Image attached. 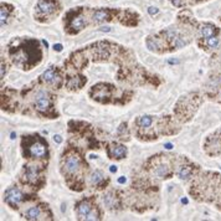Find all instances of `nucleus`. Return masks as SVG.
Wrapping results in <instances>:
<instances>
[{
  "label": "nucleus",
  "mask_w": 221,
  "mask_h": 221,
  "mask_svg": "<svg viewBox=\"0 0 221 221\" xmlns=\"http://www.w3.org/2000/svg\"><path fill=\"white\" fill-rule=\"evenodd\" d=\"M62 174L66 176L67 182L82 175V160L75 150H68L63 154L61 160Z\"/></svg>",
  "instance_id": "nucleus-1"
},
{
  "label": "nucleus",
  "mask_w": 221,
  "mask_h": 221,
  "mask_svg": "<svg viewBox=\"0 0 221 221\" xmlns=\"http://www.w3.org/2000/svg\"><path fill=\"white\" fill-rule=\"evenodd\" d=\"M77 215L81 220H98L99 215L97 213V209L93 208L91 200H82L77 205Z\"/></svg>",
  "instance_id": "nucleus-2"
},
{
  "label": "nucleus",
  "mask_w": 221,
  "mask_h": 221,
  "mask_svg": "<svg viewBox=\"0 0 221 221\" xmlns=\"http://www.w3.org/2000/svg\"><path fill=\"white\" fill-rule=\"evenodd\" d=\"M28 153L31 158H45L47 155V144L40 137H35V139L28 144Z\"/></svg>",
  "instance_id": "nucleus-3"
},
{
  "label": "nucleus",
  "mask_w": 221,
  "mask_h": 221,
  "mask_svg": "<svg viewBox=\"0 0 221 221\" xmlns=\"http://www.w3.org/2000/svg\"><path fill=\"white\" fill-rule=\"evenodd\" d=\"M4 200L6 201V204H9L11 208L15 209L18 204L24 200V194L16 187H11L4 192Z\"/></svg>",
  "instance_id": "nucleus-4"
},
{
  "label": "nucleus",
  "mask_w": 221,
  "mask_h": 221,
  "mask_svg": "<svg viewBox=\"0 0 221 221\" xmlns=\"http://www.w3.org/2000/svg\"><path fill=\"white\" fill-rule=\"evenodd\" d=\"M34 104L39 112H46L51 106V98L47 92L39 91L34 98Z\"/></svg>",
  "instance_id": "nucleus-5"
},
{
  "label": "nucleus",
  "mask_w": 221,
  "mask_h": 221,
  "mask_svg": "<svg viewBox=\"0 0 221 221\" xmlns=\"http://www.w3.org/2000/svg\"><path fill=\"white\" fill-rule=\"evenodd\" d=\"M41 80H42L44 82L51 85V86H55V87H59V86H60V82H61V78H60L57 71L54 70V68L46 70V71L41 75Z\"/></svg>",
  "instance_id": "nucleus-6"
},
{
  "label": "nucleus",
  "mask_w": 221,
  "mask_h": 221,
  "mask_svg": "<svg viewBox=\"0 0 221 221\" xmlns=\"http://www.w3.org/2000/svg\"><path fill=\"white\" fill-rule=\"evenodd\" d=\"M39 178V168L36 165L24 166V182L28 184H35Z\"/></svg>",
  "instance_id": "nucleus-7"
},
{
  "label": "nucleus",
  "mask_w": 221,
  "mask_h": 221,
  "mask_svg": "<svg viewBox=\"0 0 221 221\" xmlns=\"http://www.w3.org/2000/svg\"><path fill=\"white\" fill-rule=\"evenodd\" d=\"M37 13L42 14V15H49L52 14L56 9V3L54 0H40L37 3Z\"/></svg>",
  "instance_id": "nucleus-8"
},
{
  "label": "nucleus",
  "mask_w": 221,
  "mask_h": 221,
  "mask_svg": "<svg viewBox=\"0 0 221 221\" xmlns=\"http://www.w3.org/2000/svg\"><path fill=\"white\" fill-rule=\"evenodd\" d=\"M108 155L111 159H123L127 155V148L124 145H119V144H113L111 145V148H108Z\"/></svg>",
  "instance_id": "nucleus-9"
},
{
  "label": "nucleus",
  "mask_w": 221,
  "mask_h": 221,
  "mask_svg": "<svg viewBox=\"0 0 221 221\" xmlns=\"http://www.w3.org/2000/svg\"><path fill=\"white\" fill-rule=\"evenodd\" d=\"M24 218L28 220H39V219H45L42 218V209L41 206H31L24 213Z\"/></svg>",
  "instance_id": "nucleus-10"
},
{
  "label": "nucleus",
  "mask_w": 221,
  "mask_h": 221,
  "mask_svg": "<svg viewBox=\"0 0 221 221\" xmlns=\"http://www.w3.org/2000/svg\"><path fill=\"white\" fill-rule=\"evenodd\" d=\"M83 83H86V80H83V77H73L67 81L66 86L68 90H78L83 86Z\"/></svg>",
  "instance_id": "nucleus-11"
},
{
  "label": "nucleus",
  "mask_w": 221,
  "mask_h": 221,
  "mask_svg": "<svg viewBox=\"0 0 221 221\" xmlns=\"http://www.w3.org/2000/svg\"><path fill=\"white\" fill-rule=\"evenodd\" d=\"M169 174H170L169 166H168V164H165V163H160V164H158V165L155 166V169H154V175L158 176V178H166Z\"/></svg>",
  "instance_id": "nucleus-12"
},
{
  "label": "nucleus",
  "mask_w": 221,
  "mask_h": 221,
  "mask_svg": "<svg viewBox=\"0 0 221 221\" xmlns=\"http://www.w3.org/2000/svg\"><path fill=\"white\" fill-rule=\"evenodd\" d=\"M85 25H86V21H85V19H83L81 15L73 18L72 21H71V29H73L75 32L81 31V30L85 28Z\"/></svg>",
  "instance_id": "nucleus-13"
},
{
  "label": "nucleus",
  "mask_w": 221,
  "mask_h": 221,
  "mask_svg": "<svg viewBox=\"0 0 221 221\" xmlns=\"http://www.w3.org/2000/svg\"><path fill=\"white\" fill-rule=\"evenodd\" d=\"M93 20L96 23H102L104 20H109V13L106 9H98L93 14Z\"/></svg>",
  "instance_id": "nucleus-14"
},
{
  "label": "nucleus",
  "mask_w": 221,
  "mask_h": 221,
  "mask_svg": "<svg viewBox=\"0 0 221 221\" xmlns=\"http://www.w3.org/2000/svg\"><path fill=\"white\" fill-rule=\"evenodd\" d=\"M200 32H201V35H203L205 39H208V37L215 36V34H216V28L213 26V25H210V24H205V25L200 29Z\"/></svg>",
  "instance_id": "nucleus-15"
},
{
  "label": "nucleus",
  "mask_w": 221,
  "mask_h": 221,
  "mask_svg": "<svg viewBox=\"0 0 221 221\" xmlns=\"http://www.w3.org/2000/svg\"><path fill=\"white\" fill-rule=\"evenodd\" d=\"M153 123V117L150 116H143V117H139L137 119V124L142 128H147V127H150Z\"/></svg>",
  "instance_id": "nucleus-16"
},
{
  "label": "nucleus",
  "mask_w": 221,
  "mask_h": 221,
  "mask_svg": "<svg viewBox=\"0 0 221 221\" xmlns=\"http://www.w3.org/2000/svg\"><path fill=\"white\" fill-rule=\"evenodd\" d=\"M191 174H192V170L190 169V166H182L180 170L178 171V175L180 179H188Z\"/></svg>",
  "instance_id": "nucleus-17"
},
{
  "label": "nucleus",
  "mask_w": 221,
  "mask_h": 221,
  "mask_svg": "<svg viewBox=\"0 0 221 221\" xmlns=\"http://www.w3.org/2000/svg\"><path fill=\"white\" fill-rule=\"evenodd\" d=\"M103 174L101 173V171H98V170H96L95 173L91 175V183L93 184V185H99V183H102L103 182Z\"/></svg>",
  "instance_id": "nucleus-18"
},
{
  "label": "nucleus",
  "mask_w": 221,
  "mask_h": 221,
  "mask_svg": "<svg viewBox=\"0 0 221 221\" xmlns=\"http://www.w3.org/2000/svg\"><path fill=\"white\" fill-rule=\"evenodd\" d=\"M218 44H219V39H218L216 36H211V37H208V39H206V46H208L209 49L216 47Z\"/></svg>",
  "instance_id": "nucleus-19"
},
{
  "label": "nucleus",
  "mask_w": 221,
  "mask_h": 221,
  "mask_svg": "<svg viewBox=\"0 0 221 221\" xmlns=\"http://www.w3.org/2000/svg\"><path fill=\"white\" fill-rule=\"evenodd\" d=\"M0 13H1V25L4 26V24H5L6 19H8V10L5 9V6H4V5L1 6V10H0Z\"/></svg>",
  "instance_id": "nucleus-20"
},
{
  "label": "nucleus",
  "mask_w": 221,
  "mask_h": 221,
  "mask_svg": "<svg viewBox=\"0 0 221 221\" xmlns=\"http://www.w3.org/2000/svg\"><path fill=\"white\" fill-rule=\"evenodd\" d=\"M158 9L157 8H154V6H150L149 9H148V13L150 14V15H155V14H158Z\"/></svg>",
  "instance_id": "nucleus-21"
},
{
  "label": "nucleus",
  "mask_w": 221,
  "mask_h": 221,
  "mask_svg": "<svg viewBox=\"0 0 221 221\" xmlns=\"http://www.w3.org/2000/svg\"><path fill=\"white\" fill-rule=\"evenodd\" d=\"M171 4H174L175 6H182L183 5V0H170Z\"/></svg>",
  "instance_id": "nucleus-22"
},
{
  "label": "nucleus",
  "mask_w": 221,
  "mask_h": 221,
  "mask_svg": "<svg viewBox=\"0 0 221 221\" xmlns=\"http://www.w3.org/2000/svg\"><path fill=\"white\" fill-rule=\"evenodd\" d=\"M54 50H56L57 52H60V51L62 50V45H60V44H57V45H54Z\"/></svg>",
  "instance_id": "nucleus-23"
},
{
  "label": "nucleus",
  "mask_w": 221,
  "mask_h": 221,
  "mask_svg": "<svg viewBox=\"0 0 221 221\" xmlns=\"http://www.w3.org/2000/svg\"><path fill=\"white\" fill-rule=\"evenodd\" d=\"M4 75H5V66L4 62H1V78H4Z\"/></svg>",
  "instance_id": "nucleus-24"
},
{
  "label": "nucleus",
  "mask_w": 221,
  "mask_h": 221,
  "mask_svg": "<svg viewBox=\"0 0 221 221\" xmlns=\"http://www.w3.org/2000/svg\"><path fill=\"white\" fill-rule=\"evenodd\" d=\"M54 139H55L57 143H61V142H62V139H61V135H55V137H54Z\"/></svg>",
  "instance_id": "nucleus-25"
},
{
  "label": "nucleus",
  "mask_w": 221,
  "mask_h": 221,
  "mask_svg": "<svg viewBox=\"0 0 221 221\" xmlns=\"http://www.w3.org/2000/svg\"><path fill=\"white\" fill-rule=\"evenodd\" d=\"M124 182H126V178H124V176H121V178L118 179V183H121V184L124 183Z\"/></svg>",
  "instance_id": "nucleus-26"
},
{
  "label": "nucleus",
  "mask_w": 221,
  "mask_h": 221,
  "mask_svg": "<svg viewBox=\"0 0 221 221\" xmlns=\"http://www.w3.org/2000/svg\"><path fill=\"white\" fill-rule=\"evenodd\" d=\"M111 171L116 173V171H117V168H116V166H111Z\"/></svg>",
  "instance_id": "nucleus-27"
},
{
  "label": "nucleus",
  "mask_w": 221,
  "mask_h": 221,
  "mask_svg": "<svg viewBox=\"0 0 221 221\" xmlns=\"http://www.w3.org/2000/svg\"><path fill=\"white\" fill-rule=\"evenodd\" d=\"M178 60H169V63H178Z\"/></svg>",
  "instance_id": "nucleus-28"
},
{
  "label": "nucleus",
  "mask_w": 221,
  "mask_h": 221,
  "mask_svg": "<svg viewBox=\"0 0 221 221\" xmlns=\"http://www.w3.org/2000/svg\"><path fill=\"white\" fill-rule=\"evenodd\" d=\"M171 147H173L171 144H165V148H166V149H171Z\"/></svg>",
  "instance_id": "nucleus-29"
}]
</instances>
